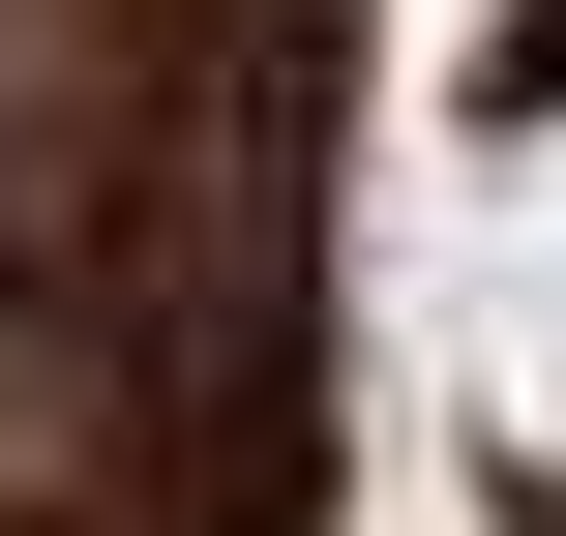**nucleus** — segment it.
<instances>
[{
    "label": "nucleus",
    "instance_id": "nucleus-1",
    "mask_svg": "<svg viewBox=\"0 0 566 536\" xmlns=\"http://www.w3.org/2000/svg\"><path fill=\"white\" fill-rule=\"evenodd\" d=\"M478 388H507V448L566 477V119L507 149V209H478Z\"/></svg>",
    "mask_w": 566,
    "mask_h": 536
}]
</instances>
